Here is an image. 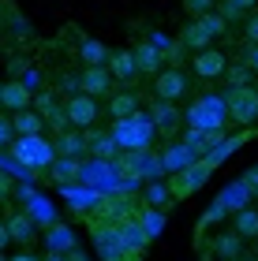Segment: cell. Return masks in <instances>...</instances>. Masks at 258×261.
<instances>
[{
	"label": "cell",
	"instance_id": "6da1fadb",
	"mask_svg": "<svg viewBox=\"0 0 258 261\" xmlns=\"http://www.w3.org/2000/svg\"><path fill=\"white\" fill-rule=\"evenodd\" d=\"M154 135H157V127H154V120L143 116V112L124 116V120H116V127H112V142H116V149H124V153L146 149L150 142H154Z\"/></svg>",
	"mask_w": 258,
	"mask_h": 261
},
{
	"label": "cell",
	"instance_id": "7a4b0ae2",
	"mask_svg": "<svg viewBox=\"0 0 258 261\" xmlns=\"http://www.w3.org/2000/svg\"><path fill=\"white\" fill-rule=\"evenodd\" d=\"M11 161H15L19 168H27L30 175L34 172H49V164L56 161V149L41 135H19L15 146H11Z\"/></svg>",
	"mask_w": 258,
	"mask_h": 261
},
{
	"label": "cell",
	"instance_id": "3957f363",
	"mask_svg": "<svg viewBox=\"0 0 258 261\" xmlns=\"http://www.w3.org/2000/svg\"><path fill=\"white\" fill-rule=\"evenodd\" d=\"M217 168L209 164L206 157H195L187 168H180V172H172V179H169V194L176 198V201H183V198H191L195 191H202V183L214 175Z\"/></svg>",
	"mask_w": 258,
	"mask_h": 261
},
{
	"label": "cell",
	"instance_id": "277c9868",
	"mask_svg": "<svg viewBox=\"0 0 258 261\" xmlns=\"http://www.w3.org/2000/svg\"><path fill=\"white\" fill-rule=\"evenodd\" d=\"M228 120V105L225 97H198L191 109H187V123L195 130H221Z\"/></svg>",
	"mask_w": 258,
	"mask_h": 261
},
{
	"label": "cell",
	"instance_id": "5b68a950",
	"mask_svg": "<svg viewBox=\"0 0 258 261\" xmlns=\"http://www.w3.org/2000/svg\"><path fill=\"white\" fill-rule=\"evenodd\" d=\"M225 105H228V120H236L243 127L258 120V90L254 86H232L225 93Z\"/></svg>",
	"mask_w": 258,
	"mask_h": 261
},
{
	"label": "cell",
	"instance_id": "8992f818",
	"mask_svg": "<svg viewBox=\"0 0 258 261\" xmlns=\"http://www.w3.org/2000/svg\"><path fill=\"white\" fill-rule=\"evenodd\" d=\"M64 112H67V123L72 127H93V120H98V101H93L90 93H75V97H67Z\"/></svg>",
	"mask_w": 258,
	"mask_h": 261
},
{
	"label": "cell",
	"instance_id": "52a82bcc",
	"mask_svg": "<svg viewBox=\"0 0 258 261\" xmlns=\"http://www.w3.org/2000/svg\"><path fill=\"white\" fill-rule=\"evenodd\" d=\"M154 93H157V101H180L183 93H187V79H183V71H180V67L157 71V79H154Z\"/></svg>",
	"mask_w": 258,
	"mask_h": 261
},
{
	"label": "cell",
	"instance_id": "ba28073f",
	"mask_svg": "<svg viewBox=\"0 0 258 261\" xmlns=\"http://www.w3.org/2000/svg\"><path fill=\"white\" fill-rule=\"evenodd\" d=\"M79 90L90 93V97H105V93L112 90V75H109V67H101V64H86V71L79 75Z\"/></svg>",
	"mask_w": 258,
	"mask_h": 261
},
{
	"label": "cell",
	"instance_id": "9c48e42d",
	"mask_svg": "<svg viewBox=\"0 0 258 261\" xmlns=\"http://www.w3.org/2000/svg\"><path fill=\"white\" fill-rule=\"evenodd\" d=\"M0 105H4V109H11V112L30 109V105H34V90H30L22 79H15V82H4V86H0Z\"/></svg>",
	"mask_w": 258,
	"mask_h": 261
},
{
	"label": "cell",
	"instance_id": "30bf717a",
	"mask_svg": "<svg viewBox=\"0 0 258 261\" xmlns=\"http://www.w3.org/2000/svg\"><path fill=\"white\" fill-rule=\"evenodd\" d=\"M225 53H217V49H198L195 53V75L198 79H221L225 75Z\"/></svg>",
	"mask_w": 258,
	"mask_h": 261
},
{
	"label": "cell",
	"instance_id": "8fae6325",
	"mask_svg": "<svg viewBox=\"0 0 258 261\" xmlns=\"http://www.w3.org/2000/svg\"><path fill=\"white\" fill-rule=\"evenodd\" d=\"M4 224H8L11 243H22V246H30V243H34V231H38V224H34L30 213H11Z\"/></svg>",
	"mask_w": 258,
	"mask_h": 261
},
{
	"label": "cell",
	"instance_id": "7c38bea8",
	"mask_svg": "<svg viewBox=\"0 0 258 261\" xmlns=\"http://www.w3.org/2000/svg\"><path fill=\"white\" fill-rule=\"evenodd\" d=\"M105 67H109V75H112V79H124V82H131V79L138 75V67H135V56H131V49H116V53H109V60H105Z\"/></svg>",
	"mask_w": 258,
	"mask_h": 261
},
{
	"label": "cell",
	"instance_id": "4fadbf2b",
	"mask_svg": "<svg viewBox=\"0 0 258 261\" xmlns=\"http://www.w3.org/2000/svg\"><path fill=\"white\" fill-rule=\"evenodd\" d=\"M34 109H38V112H41V120H49L56 130H64V127H67V112L53 101V93H38V97H34Z\"/></svg>",
	"mask_w": 258,
	"mask_h": 261
},
{
	"label": "cell",
	"instance_id": "5bb4252c",
	"mask_svg": "<svg viewBox=\"0 0 258 261\" xmlns=\"http://www.w3.org/2000/svg\"><path fill=\"white\" fill-rule=\"evenodd\" d=\"M232 231L240 235V239H258V209L243 205L232 213Z\"/></svg>",
	"mask_w": 258,
	"mask_h": 261
},
{
	"label": "cell",
	"instance_id": "9a60e30c",
	"mask_svg": "<svg viewBox=\"0 0 258 261\" xmlns=\"http://www.w3.org/2000/svg\"><path fill=\"white\" fill-rule=\"evenodd\" d=\"M209 41H214V34H209L198 19H191V22L180 30V45H187V49H195V53H198V49H209Z\"/></svg>",
	"mask_w": 258,
	"mask_h": 261
},
{
	"label": "cell",
	"instance_id": "2e32d148",
	"mask_svg": "<svg viewBox=\"0 0 258 261\" xmlns=\"http://www.w3.org/2000/svg\"><path fill=\"white\" fill-rule=\"evenodd\" d=\"M191 161H195V153L187 149L183 142H172V146H169L165 153H161V168H165L169 175H172V172H180V168H187Z\"/></svg>",
	"mask_w": 258,
	"mask_h": 261
},
{
	"label": "cell",
	"instance_id": "e0dca14e",
	"mask_svg": "<svg viewBox=\"0 0 258 261\" xmlns=\"http://www.w3.org/2000/svg\"><path fill=\"white\" fill-rule=\"evenodd\" d=\"M209 250H214L221 261H236L243 254V239H240L236 231H225V235H217V239L209 243Z\"/></svg>",
	"mask_w": 258,
	"mask_h": 261
},
{
	"label": "cell",
	"instance_id": "ac0fdd59",
	"mask_svg": "<svg viewBox=\"0 0 258 261\" xmlns=\"http://www.w3.org/2000/svg\"><path fill=\"white\" fill-rule=\"evenodd\" d=\"M131 56H135V67L138 71H161V49L154 41H138L131 49Z\"/></svg>",
	"mask_w": 258,
	"mask_h": 261
},
{
	"label": "cell",
	"instance_id": "d6986e66",
	"mask_svg": "<svg viewBox=\"0 0 258 261\" xmlns=\"http://www.w3.org/2000/svg\"><path fill=\"white\" fill-rule=\"evenodd\" d=\"M79 172H83V161H75V157H56L49 164V175H53L56 183H75Z\"/></svg>",
	"mask_w": 258,
	"mask_h": 261
},
{
	"label": "cell",
	"instance_id": "ffe728a7",
	"mask_svg": "<svg viewBox=\"0 0 258 261\" xmlns=\"http://www.w3.org/2000/svg\"><path fill=\"white\" fill-rule=\"evenodd\" d=\"M11 130H19V135H41L45 130V120H41V112L38 109H19L15 112V120H11Z\"/></svg>",
	"mask_w": 258,
	"mask_h": 261
},
{
	"label": "cell",
	"instance_id": "44dd1931",
	"mask_svg": "<svg viewBox=\"0 0 258 261\" xmlns=\"http://www.w3.org/2000/svg\"><path fill=\"white\" fill-rule=\"evenodd\" d=\"M60 187H64V198L72 201L75 209H86V205H93V201L101 198V191H93V187L86 191V187H79V179L75 183H60Z\"/></svg>",
	"mask_w": 258,
	"mask_h": 261
},
{
	"label": "cell",
	"instance_id": "7402d4cb",
	"mask_svg": "<svg viewBox=\"0 0 258 261\" xmlns=\"http://www.w3.org/2000/svg\"><path fill=\"white\" fill-rule=\"evenodd\" d=\"M45 243H49V250L60 254V250H72V246H75V235H72V228H64V224L56 220V224H49V235H45Z\"/></svg>",
	"mask_w": 258,
	"mask_h": 261
},
{
	"label": "cell",
	"instance_id": "603a6c76",
	"mask_svg": "<svg viewBox=\"0 0 258 261\" xmlns=\"http://www.w3.org/2000/svg\"><path fill=\"white\" fill-rule=\"evenodd\" d=\"M27 213L34 217V224H45V228H49V224H56L53 205H49L45 198H38V194H30V198H27Z\"/></svg>",
	"mask_w": 258,
	"mask_h": 261
},
{
	"label": "cell",
	"instance_id": "cb8c5ba5",
	"mask_svg": "<svg viewBox=\"0 0 258 261\" xmlns=\"http://www.w3.org/2000/svg\"><path fill=\"white\" fill-rule=\"evenodd\" d=\"M247 198H251V191L243 187V179H236V183H232L225 194H221V205H225L228 213H236V209H243V205H247Z\"/></svg>",
	"mask_w": 258,
	"mask_h": 261
},
{
	"label": "cell",
	"instance_id": "d4e9b609",
	"mask_svg": "<svg viewBox=\"0 0 258 261\" xmlns=\"http://www.w3.org/2000/svg\"><path fill=\"white\" fill-rule=\"evenodd\" d=\"M109 112H112V120H124V116L138 112V97L135 93H116V97L109 101Z\"/></svg>",
	"mask_w": 258,
	"mask_h": 261
},
{
	"label": "cell",
	"instance_id": "484cf974",
	"mask_svg": "<svg viewBox=\"0 0 258 261\" xmlns=\"http://www.w3.org/2000/svg\"><path fill=\"white\" fill-rule=\"evenodd\" d=\"M79 56H83V64H105V60H109V49H105L101 41L86 38L83 45H79Z\"/></svg>",
	"mask_w": 258,
	"mask_h": 261
},
{
	"label": "cell",
	"instance_id": "4316f807",
	"mask_svg": "<svg viewBox=\"0 0 258 261\" xmlns=\"http://www.w3.org/2000/svg\"><path fill=\"white\" fill-rule=\"evenodd\" d=\"M150 120H154V127H157V130H169V127L176 123V109H172V101L154 105V109H150Z\"/></svg>",
	"mask_w": 258,
	"mask_h": 261
},
{
	"label": "cell",
	"instance_id": "83f0119b",
	"mask_svg": "<svg viewBox=\"0 0 258 261\" xmlns=\"http://www.w3.org/2000/svg\"><path fill=\"white\" fill-rule=\"evenodd\" d=\"M56 157H79V153L86 149V138H79V135H60V142H56Z\"/></svg>",
	"mask_w": 258,
	"mask_h": 261
},
{
	"label": "cell",
	"instance_id": "f1b7e54d",
	"mask_svg": "<svg viewBox=\"0 0 258 261\" xmlns=\"http://www.w3.org/2000/svg\"><path fill=\"white\" fill-rule=\"evenodd\" d=\"M146 201L154 209H165L169 201H172V194H169V183H157V179H150V187H146Z\"/></svg>",
	"mask_w": 258,
	"mask_h": 261
},
{
	"label": "cell",
	"instance_id": "f546056e",
	"mask_svg": "<svg viewBox=\"0 0 258 261\" xmlns=\"http://www.w3.org/2000/svg\"><path fill=\"white\" fill-rule=\"evenodd\" d=\"M138 224H143V231L154 239V235H161V228H165V213L161 209H146L143 217H138Z\"/></svg>",
	"mask_w": 258,
	"mask_h": 261
},
{
	"label": "cell",
	"instance_id": "4dcf8cb0",
	"mask_svg": "<svg viewBox=\"0 0 258 261\" xmlns=\"http://www.w3.org/2000/svg\"><path fill=\"white\" fill-rule=\"evenodd\" d=\"M93 142V153H98V161H112L116 157V142H112V135L109 138H98V135H90L86 138V146Z\"/></svg>",
	"mask_w": 258,
	"mask_h": 261
},
{
	"label": "cell",
	"instance_id": "1f68e13d",
	"mask_svg": "<svg viewBox=\"0 0 258 261\" xmlns=\"http://www.w3.org/2000/svg\"><path fill=\"white\" fill-rule=\"evenodd\" d=\"M217 8V0H183V11L191 19H198V15H206V11H214Z\"/></svg>",
	"mask_w": 258,
	"mask_h": 261
},
{
	"label": "cell",
	"instance_id": "d6a6232c",
	"mask_svg": "<svg viewBox=\"0 0 258 261\" xmlns=\"http://www.w3.org/2000/svg\"><path fill=\"white\" fill-rule=\"evenodd\" d=\"M198 22H202V27H206L209 34H214V38H217V34H225V27H228V22L221 19L217 11H206V15H198Z\"/></svg>",
	"mask_w": 258,
	"mask_h": 261
},
{
	"label": "cell",
	"instance_id": "836d02e7",
	"mask_svg": "<svg viewBox=\"0 0 258 261\" xmlns=\"http://www.w3.org/2000/svg\"><path fill=\"white\" fill-rule=\"evenodd\" d=\"M221 217H228V209H225V205H221V198H217V201H214V205H209V209L202 213V220H198V228H209V224H217Z\"/></svg>",
	"mask_w": 258,
	"mask_h": 261
},
{
	"label": "cell",
	"instance_id": "e575fe53",
	"mask_svg": "<svg viewBox=\"0 0 258 261\" xmlns=\"http://www.w3.org/2000/svg\"><path fill=\"white\" fill-rule=\"evenodd\" d=\"M240 11H243L240 4H232V0H225V4H221V8H217V15H221V19H225V22H232V19H240Z\"/></svg>",
	"mask_w": 258,
	"mask_h": 261
},
{
	"label": "cell",
	"instance_id": "d590c367",
	"mask_svg": "<svg viewBox=\"0 0 258 261\" xmlns=\"http://www.w3.org/2000/svg\"><path fill=\"white\" fill-rule=\"evenodd\" d=\"M243 187H247L251 194H258V164H251V168L243 172Z\"/></svg>",
	"mask_w": 258,
	"mask_h": 261
},
{
	"label": "cell",
	"instance_id": "8d00e7d4",
	"mask_svg": "<svg viewBox=\"0 0 258 261\" xmlns=\"http://www.w3.org/2000/svg\"><path fill=\"white\" fill-rule=\"evenodd\" d=\"M225 71H228V67H225ZM247 79H251V75H247L243 67H232V71H228V82H232V86H247Z\"/></svg>",
	"mask_w": 258,
	"mask_h": 261
},
{
	"label": "cell",
	"instance_id": "74e56055",
	"mask_svg": "<svg viewBox=\"0 0 258 261\" xmlns=\"http://www.w3.org/2000/svg\"><path fill=\"white\" fill-rule=\"evenodd\" d=\"M243 34H247V41H251V45H258V15H251V19H247Z\"/></svg>",
	"mask_w": 258,
	"mask_h": 261
},
{
	"label": "cell",
	"instance_id": "f35d334b",
	"mask_svg": "<svg viewBox=\"0 0 258 261\" xmlns=\"http://www.w3.org/2000/svg\"><path fill=\"white\" fill-rule=\"evenodd\" d=\"M11 142V120H0V146Z\"/></svg>",
	"mask_w": 258,
	"mask_h": 261
},
{
	"label": "cell",
	"instance_id": "ab89813d",
	"mask_svg": "<svg viewBox=\"0 0 258 261\" xmlns=\"http://www.w3.org/2000/svg\"><path fill=\"white\" fill-rule=\"evenodd\" d=\"M11 243V235H8V224L4 220H0V250H4V246Z\"/></svg>",
	"mask_w": 258,
	"mask_h": 261
},
{
	"label": "cell",
	"instance_id": "60d3db41",
	"mask_svg": "<svg viewBox=\"0 0 258 261\" xmlns=\"http://www.w3.org/2000/svg\"><path fill=\"white\" fill-rule=\"evenodd\" d=\"M64 261H86V254H79V250H67V254H64Z\"/></svg>",
	"mask_w": 258,
	"mask_h": 261
},
{
	"label": "cell",
	"instance_id": "b9f144b4",
	"mask_svg": "<svg viewBox=\"0 0 258 261\" xmlns=\"http://www.w3.org/2000/svg\"><path fill=\"white\" fill-rule=\"evenodd\" d=\"M8 191H11V183L4 179V175H0V198H8Z\"/></svg>",
	"mask_w": 258,
	"mask_h": 261
},
{
	"label": "cell",
	"instance_id": "7bdbcfd3",
	"mask_svg": "<svg viewBox=\"0 0 258 261\" xmlns=\"http://www.w3.org/2000/svg\"><path fill=\"white\" fill-rule=\"evenodd\" d=\"M8 261H38L34 254H15V257H8Z\"/></svg>",
	"mask_w": 258,
	"mask_h": 261
},
{
	"label": "cell",
	"instance_id": "ee69618b",
	"mask_svg": "<svg viewBox=\"0 0 258 261\" xmlns=\"http://www.w3.org/2000/svg\"><path fill=\"white\" fill-rule=\"evenodd\" d=\"M232 4H240V8H254L258 0H232Z\"/></svg>",
	"mask_w": 258,
	"mask_h": 261
},
{
	"label": "cell",
	"instance_id": "f6af8a7d",
	"mask_svg": "<svg viewBox=\"0 0 258 261\" xmlns=\"http://www.w3.org/2000/svg\"><path fill=\"white\" fill-rule=\"evenodd\" d=\"M45 261H64V257H60V254H56V250H53V254H49V257H45Z\"/></svg>",
	"mask_w": 258,
	"mask_h": 261
},
{
	"label": "cell",
	"instance_id": "bcb514c9",
	"mask_svg": "<svg viewBox=\"0 0 258 261\" xmlns=\"http://www.w3.org/2000/svg\"><path fill=\"white\" fill-rule=\"evenodd\" d=\"M251 64H254V67H258V45H254V53H251Z\"/></svg>",
	"mask_w": 258,
	"mask_h": 261
},
{
	"label": "cell",
	"instance_id": "7dc6e473",
	"mask_svg": "<svg viewBox=\"0 0 258 261\" xmlns=\"http://www.w3.org/2000/svg\"><path fill=\"white\" fill-rule=\"evenodd\" d=\"M0 261H8V257H4V250H0Z\"/></svg>",
	"mask_w": 258,
	"mask_h": 261
},
{
	"label": "cell",
	"instance_id": "c3c4849f",
	"mask_svg": "<svg viewBox=\"0 0 258 261\" xmlns=\"http://www.w3.org/2000/svg\"><path fill=\"white\" fill-rule=\"evenodd\" d=\"M236 261H240V257H236Z\"/></svg>",
	"mask_w": 258,
	"mask_h": 261
},
{
	"label": "cell",
	"instance_id": "681fc988",
	"mask_svg": "<svg viewBox=\"0 0 258 261\" xmlns=\"http://www.w3.org/2000/svg\"><path fill=\"white\" fill-rule=\"evenodd\" d=\"M254 243H258V239H254Z\"/></svg>",
	"mask_w": 258,
	"mask_h": 261
}]
</instances>
